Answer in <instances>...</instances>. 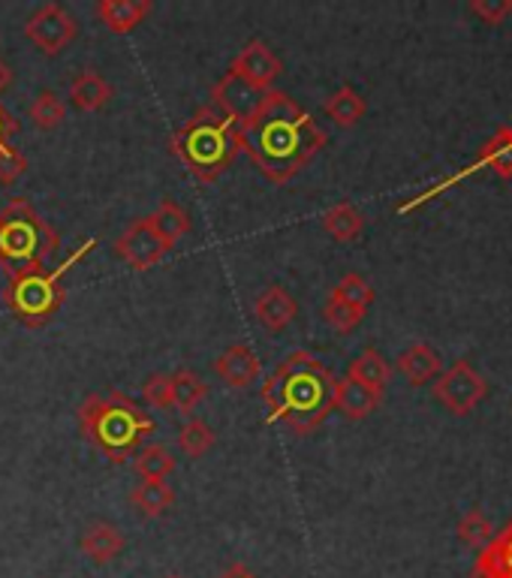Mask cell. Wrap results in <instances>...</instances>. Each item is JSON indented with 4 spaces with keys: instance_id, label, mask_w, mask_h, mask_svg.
<instances>
[{
    "instance_id": "6da1fadb",
    "label": "cell",
    "mask_w": 512,
    "mask_h": 578,
    "mask_svg": "<svg viewBox=\"0 0 512 578\" xmlns=\"http://www.w3.org/2000/svg\"><path fill=\"white\" fill-rule=\"evenodd\" d=\"M239 148L272 184H286L326 148V133L290 94L265 91L239 124Z\"/></svg>"
},
{
    "instance_id": "7a4b0ae2",
    "label": "cell",
    "mask_w": 512,
    "mask_h": 578,
    "mask_svg": "<svg viewBox=\"0 0 512 578\" xmlns=\"http://www.w3.org/2000/svg\"><path fill=\"white\" fill-rule=\"evenodd\" d=\"M335 389L338 380L317 356L305 350L290 352L262 385V401L269 407L265 422H284L296 437H307L329 419Z\"/></svg>"
},
{
    "instance_id": "3957f363",
    "label": "cell",
    "mask_w": 512,
    "mask_h": 578,
    "mask_svg": "<svg viewBox=\"0 0 512 578\" xmlns=\"http://www.w3.org/2000/svg\"><path fill=\"white\" fill-rule=\"evenodd\" d=\"M76 416L85 440L112 465H124L127 458H133L157 428L149 413L121 392L88 395L76 410Z\"/></svg>"
},
{
    "instance_id": "277c9868",
    "label": "cell",
    "mask_w": 512,
    "mask_h": 578,
    "mask_svg": "<svg viewBox=\"0 0 512 578\" xmlns=\"http://www.w3.org/2000/svg\"><path fill=\"white\" fill-rule=\"evenodd\" d=\"M170 151L182 160L196 182H217L239 154V124L217 106H203L170 139Z\"/></svg>"
},
{
    "instance_id": "5b68a950",
    "label": "cell",
    "mask_w": 512,
    "mask_h": 578,
    "mask_svg": "<svg viewBox=\"0 0 512 578\" xmlns=\"http://www.w3.org/2000/svg\"><path fill=\"white\" fill-rule=\"evenodd\" d=\"M97 241L85 239L79 250H73L67 260L55 265V269H36V272H24L10 277V284L3 290V302L12 310V317L19 319L28 329H43L46 323L55 319V314L67 298L64 290V274L79 265L94 250Z\"/></svg>"
},
{
    "instance_id": "8992f818",
    "label": "cell",
    "mask_w": 512,
    "mask_h": 578,
    "mask_svg": "<svg viewBox=\"0 0 512 578\" xmlns=\"http://www.w3.org/2000/svg\"><path fill=\"white\" fill-rule=\"evenodd\" d=\"M57 250V232L48 227L28 199H12L0 211V269L15 274L46 269Z\"/></svg>"
},
{
    "instance_id": "52a82bcc",
    "label": "cell",
    "mask_w": 512,
    "mask_h": 578,
    "mask_svg": "<svg viewBox=\"0 0 512 578\" xmlns=\"http://www.w3.org/2000/svg\"><path fill=\"white\" fill-rule=\"evenodd\" d=\"M486 392H489L486 377L479 374L477 368L470 362H465V359L434 380V397H437L449 413H456V416L470 413V410L477 407L479 401L486 397Z\"/></svg>"
},
{
    "instance_id": "ba28073f",
    "label": "cell",
    "mask_w": 512,
    "mask_h": 578,
    "mask_svg": "<svg viewBox=\"0 0 512 578\" xmlns=\"http://www.w3.org/2000/svg\"><path fill=\"white\" fill-rule=\"evenodd\" d=\"M24 36L34 43L43 55H61L64 48L79 36V24L61 3H43L24 24Z\"/></svg>"
},
{
    "instance_id": "9c48e42d",
    "label": "cell",
    "mask_w": 512,
    "mask_h": 578,
    "mask_svg": "<svg viewBox=\"0 0 512 578\" xmlns=\"http://www.w3.org/2000/svg\"><path fill=\"white\" fill-rule=\"evenodd\" d=\"M229 73L241 79L244 85H251L260 94L272 91L274 79L284 73V64H281V57L274 55L272 48L265 46L262 40H251V43H244L239 55L232 57V64H229Z\"/></svg>"
},
{
    "instance_id": "30bf717a",
    "label": "cell",
    "mask_w": 512,
    "mask_h": 578,
    "mask_svg": "<svg viewBox=\"0 0 512 578\" xmlns=\"http://www.w3.org/2000/svg\"><path fill=\"white\" fill-rule=\"evenodd\" d=\"M166 244L160 241V236L151 229L149 217L142 220H133L130 227L118 236L115 241V253L137 272H145V269H154L163 257H166Z\"/></svg>"
},
{
    "instance_id": "8fae6325",
    "label": "cell",
    "mask_w": 512,
    "mask_h": 578,
    "mask_svg": "<svg viewBox=\"0 0 512 578\" xmlns=\"http://www.w3.org/2000/svg\"><path fill=\"white\" fill-rule=\"evenodd\" d=\"M262 362L260 356L248 343H232L224 356H217L215 374L229 385V389H248L260 377Z\"/></svg>"
},
{
    "instance_id": "7c38bea8",
    "label": "cell",
    "mask_w": 512,
    "mask_h": 578,
    "mask_svg": "<svg viewBox=\"0 0 512 578\" xmlns=\"http://www.w3.org/2000/svg\"><path fill=\"white\" fill-rule=\"evenodd\" d=\"M262 94L251 85H244L241 79H236L232 73H227L224 79L217 81L215 91H211V106H217L220 112H227L236 118V124H241L248 114L260 106Z\"/></svg>"
},
{
    "instance_id": "4fadbf2b",
    "label": "cell",
    "mask_w": 512,
    "mask_h": 578,
    "mask_svg": "<svg viewBox=\"0 0 512 578\" xmlns=\"http://www.w3.org/2000/svg\"><path fill=\"white\" fill-rule=\"evenodd\" d=\"M253 314L260 319L262 329L269 331H284L298 314V305L293 295L286 293L284 286H269V290H262L257 295V302H253Z\"/></svg>"
},
{
    "instance_id": "5bb4252c",
    "label": "cell",
    "mask_w": 512,
    "mask_h": 578,
    "mask_svg": "<svg viewBox=\"0 0 512 578\" xmlns=\"http://www.w3.org/2000/svg\"><path fill=\"white\" fill-rule=\"evenodd\" d=\"M124 536H121V531L115 527V524L109 522H94L85 527V533H81L79 539V548L81 555L88 557L91 564H97V567H106V564H112L115 557L124 552Z\"/></svg>"
},
{
    "instance_id": "9a60e30c",
    "label": "cell",
    "mask_w": 512,
    "mask_h": 578,
    "mask_svg": "<svg viewBox=\"0 0 512 578\" xmlns=\"http://www.w3.org/2000/svg\"><path fill=\"white\" fill-rule=\"evenodd\" d=\"M151 12L149 0H100L94 7V15L100 19L112 34H130L139 24L145 22Z\"/></svg>"
},
{
    "instance_id": "2e32d148",
    "label": "cell",
    "mask_w": 512,
    "mask_h": 578,
    "mask_svg": "<svg viewBox=\"0 0 512 578\" xmlns=\"http://www.w3.org/2000/svg\"><path fill=\"white\" fill-rule=\"evenodd\" d=\"M112 85L102 79L97 69H81L79 76L69 81V102L79 112H100L112 102Z\"/></svg>"
},
{
    "instance_id": "e0dca14e",
    "label": "cell",
    "mask_w": 512,
    "mask_h": 578,
    "mask_svg": "<svg viewBox=\"0 0 512 578\" xmlns=\"http://www.w3.org/2000/svg\"><path fill=\"white\" fill-rule=\"evenodd\" d=\"M130 506L142 515V519H160L175 506V491L166 479H142L133 491H130Z\"/></svg>"
},
{
    "instance_id": "ac0fdd59",
    "label": "cell",
    "mask_w": 512,
    "mask_h": 578,
    "mask_svg": "<svg viewBox=\"0 0 512 578\" xmlns=\"http://www.w3.org/2000/svg\"><path fill=\"white\" fill-rule=\"evenodd\" d=\"M477 578H512V522L477 557Z\"/></svg>"
},
{
    "instance_id": "d6986e66",
    "label": "cell",
    "mask_w": 512,
    "mask_h": 578,
    "mask_svg": "<svg viewBox=\"0 0 512 578\" xmlns=\"http://www.w3.org/2000/svg\"><path fill=\"white\" fill-rule=\"evenodd\" d=\"M149 223L160 236V241H163L170 250L175 248L187 232H190V215H187L175 199H163V203H160L149 215Z\"/></svg>"
},
{
    "instance_id": "ffe728a7",
    "label": "cell",
    "mask_w": 512,
    "mask_h": 578,
    "mask_svg": "<svg viewBox=\"0 0 512 578\" xmlns=\"http://www.w3.org/2000/svg\"><path fill=\"white\" fill-rule=\"evenodd\" d=\"M380 397L371 389L353 383L350 377L338 380V389H335V410H341L347 419H368L377 407H380Z\"/></svg>"
},
{
    "instance_id": "44dd1931",
    "label": "cell",
    "mask_w": 512,
    "mask_h": 578,
    "mask_svg": "<svg viewBox=\"0 0 512 578\" xmlns=\"http://www.w3.org/2000/svg\"><path fill=\"white\" fill-rule=\"evenodd\" d=\"M399 371L413 385H425L440 377V356L428 343H413L399 356Z\"/></svg>"
},
{
    "instance_id": "7402d4cb",
    "label": "cell",
    "mask_w": 512,
    "mask_h": 578,
    "mask_svg": "<svg viewBox=\"0 0 512 578\" xmlns=\"http://www.w3.org/2000/svg\"><path fill=\"white\" fill-rule=\"evenodd\" d=\"M323 229H326L335 241L350 244V241H356L362 236L364 217L353 203H338L331 205L329 211L323 215Z\"/></svg>"
},
{
    "instance_id": "603a6c76",
    "label": "cell",
    "mask_w": 512,
    "mask_h": 578,
    "mask_svg": "<svg viewBox=\"0 0 512 578\" xmlns=\"http://www.w3.org/2000/svg\"><path fill=\"white\" fill-rule=\"evenodd\" d=\"M347 377H350L353 383L377 392V395H383V389L389 385V377H392V368H389L386 359H383L377 350H364L356 356L353 364H350V374Z\"/></svg>"
},
{
    "instance_id": "cb8c5ba5",
    "label": "cell",
    "mask_w": 512,
    "mask_h": 578,
    "mask_svg": "<svg viewBox=\"0 0 512 578\" xmlns=\"http://www.w3.org/2000/svg\"><path fill=\"white\" fill-rule=\"evenodd\" d=\"M364 97L350 85H344L338 91L331 94L329 100H326V114H329L331 121L338 127H353L359 124L364 118Z\"/></svg>"
},
{
    "instance_id": "d4e9b609",
    "label": "cell",
    "mask_w": 512,
    "mask_h": 578,
    "mask_svg": "<svg viewBox=\"0 0 512 578\" xmlns=\"http://www.w3.org/2000/svg\"><path fill=\"white\" fill-rule=\"evenodd\" d=\"M208 397V385L203 383V377H196L194 371H178L172 374V407L190 416L199 404Z\"/></svg>"
},
{
    "instance_id": "484cf974",
    "label": "cell",
    "mask_w": 512,
    "mask_h": 578,
    "mask_svg": "<svg viewBox=\"0 0 512 578\" xmlns=\"http://www.w3.org/2000/svg\"><path fill=\"white\" fill-rule=\"evenodd\" d=\"M133 467H137V473L142 479H166L172 470H175V458H172V452L166 446L154 443V446L139 449Z\"/></svg>"
},
{
    "instance_id": "4316f807",
    "label": "cell",
    "mask_w": 512,
    "mask_h": 578,
    "mask_svg": "<svg viewBox=\"0 0 512 578\" xmlns=\"http://www.w3.org/2000/svg\"><path fill=\"white\" fill-rule=\"evenodd\" d=\"M31 121L40 130H57V127L67 121V106H64V100L55 91H40L36 100L31 102Z\"/></svg>"
},
{
    "instance_id": "83f0119b",
    "label": "cell",
    "mask_w": 512,
    "mask_h": 578,
    "mask_svg": "<svg viewBox=\"0 0 512 578\" xmlns=\"http://www.w3.org/2000/svg\"><path fill=\"white\" fill-rule=\"evenodd\" d=\"M482 163L491 166L494 175L512 178V124L503 127L501 133L482 148Z\"/></svg>"
},
{
    "instance_id": "f1b7e54d",
    "label": "cell",
    "mask_w": 512,
    "mask_h": 578,
    "mask_svg": "<svg viewBox=\"0 0 512 578\" xmlns=\"http://www.w3.org/2000/svg\"><path fill=\"white\" fill-rule=\"evenodd\" d=\"M331 295H335L338 302H344V305L362 310V314L371 307V302H374V290H371V284L364 281L362 274H344L341 284L331 290Z\"/></svg>"
},
{
    "instance_id": "f546056e",
    "label": "cell",
    "mask_w": 512,
    "mask_h": 578,
    "mask_svg": "<svg viewBox=\"0 0 512 578\" xmlns=\"http://www.w3.org/2000/svg\"><path fill=\"white\" fill-rule=\"evenodd\" d=\"M178 446L190 458H203L215 446V432L203 419H187L182 425V432H178Z\"/></svg>"
},
{
    "instance_id": "4dcf8cb0",
    "label": "cell",
    "mask_w": 512,
    "mask_h": 578,
    "mask_svg": "<svg viewBox=\"0 0 512 578\" xmlns=\"http://www.w3.org/2000/svg\"><path fill=\"white\" fill-rule=\"evenodd\" d=\"M458 539L470 548H479V545H489L491 536H494V527L486 519V512L482 510H470L465 512V519L458 522Z\"/></svg>"
},
{
    "instance_id": "1f68e13d",
    "label": "cell",
    "mask_w": 512,
    "mask_h": 578,
    "mask_svg": "<svg viewBox=\"0 0 512 578\" xmlns=\"http://www.w3.org/2000/svg\"><path fill=\"white\" fill-rule=\"evenodd\" d=\"M362 317H364L362 310L344 305V302H338L335 295H329V302L323 305V319H326L335 331H353L356 326L362 323Z\"/></svg>"
},
{
    "instance_id": "d6a6232c",
    "label": "cell",
    "mask_w": 512,
    "mask_h": 578,
    "mask_svg": "<svg viewBox=\"0 0 512 578\" xmlns=\"http://www.w3.org/2000/svg\"><path fill=\"white\" fill-rule=\"evenodd\" d=\"M24 172H28V157H24L22 151L12 145H0V184L12 187Z\"/></svg>"
},
{
    "instance_id": "836d02e7",
    "label": "cell",
    "mask_w": 512,
    "mask_h": 578,
    "mask_svg": "<svg viewBox=\"0 0 512 578\" xmlns=\"http://www.w3.org/2000/svg\"><path fill=\"white\" fill-rule=\"evenodd\" d=\"M142 395L151 407L170 410L172 407V374H154L142 385Z\"/></svg>"
},
{
    "instance_id": "e575fe53",
    "label": "cell",
    "mask_w": 512,
    "mask_h": 578,
    "mask_svg": "<svg viewBox=\"0 0 512 578\" xmlns=\"http://www.w3.org/2000/svg\"><path fill=\"white\" fill-rule=\"evenodd\" d=\"M470 12L486 24H501L512 12V0H473Z\"/></svg>"
},
{
    "instance_id": "d590c367",
    "label": "cell",
    "mask_w": 512,
    "mask_h": 578,
    "mask_svg": "<svg viewBox=\"0 0 512 578\" xmlns=\"http://www.w3.org/2000/svg\"><path fill=\"white\" fill-rule=\"evenodd\" d=\"M19 133V124L12 121V114L0 106V145H10V137Z\"/></svg>"
},
{
    "instance_id": "8d00e7d4",
    "label": "cell",
    "mask_w": 512,
    "mask_h": 578,
    "mask_svg": "<svg viewBox=\"0 0 512 578\" xmlns=\"http://www.w3.org/2000/svg\"><path fill=\"white\" fill-rule=\"evenodd\" d=\"M12 79H15V76H12V67L7 64V61H0V94L10 88Z\"/></svg>"
},
{
    "instance_id": "74e56055",
    "label": "cell",
    "mask_w": 512,
    "mask_h": 578,
    "mask_svg": "<svg viewBox=\"0 0 512 578\" xmlns=\"http://www.w3.org/2000/svg\"><path fill=\"white\" fill-rule=\"evenodd\" d=\"M220 578H257V576H253L251 569L244 567V564H236V567H229Z\"/></svg>"
},
{
    "instance_id": "f35d334b",
    "label": "cell",
    "mask_w": 512,
    "mask_h": 578,
    "mask_svg": "<svg viewBox=\"0 0 512 578\" xmlns=\"http://www.w3.org/2000/svg\"><path fill=\"white\" fill-rule=\"evenodd\" d=\"M166 578H182V576H166Z\"/></svg>"
}]
</instances>
